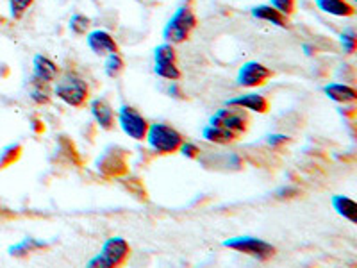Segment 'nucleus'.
<instances>
[{"instance_id": "nucleus-15", "label": "nucleus", "mask_w": 357, "mask_h": 268, "mask_svg": "<svg viewBox=\"0 0 357 268\" xmlns=\"http://www.w3.org/2000/svg\"><path fill=\"white\" fill-rule=\"evenodd\" d=\"M314 4L320 11L337 18H350L356 15V8L349 0H314Z\"/></svg>"}, {"instance_id": "nucleus-13", "label": "nucleus", "mask_w": 357, "mask_h": 268, "mask_svg": "<svg viewBox=\"0 0 357 268\" xmlns=\"http://www.w3.org/2000/svg\"><path fill=\"white\" fill-rule=\"evenodd\" d=\"M227 106L241 107L245 111H254V113L264 114L270 111V100L264 95L259 94H245L232 97L227 100Z\"/></svg>"}, {"instance_id": "nucleus-14", "label": "nucleus", "mask_w": 357, "mask_h": 268, "mask_svg": "<svg viewBox=\"0 0 357 268\" xmlns=\"http://www.w3.org/2000/svg\"><path fill=\"white\" fill-rule=\"evenodd\" d=\"M250 15L256 18V20L266 22V24L275 25V27H280V29L291 27V24H289V17H286V15H282L280 11H277V9L272 8L270 4L254 6V8L250 9Z\"/></svg>"}, {"instance_id": "nucleus-26", "label": "nucleus", "mask_w": 357, "mask_h": 268, "mask_svg": "<svg viewBox=\"0 0 357 268\" xmlns=\"http://www.w3.org/2000/svg\"><path fill=\"white\" fill-rule=\"evenodd\" d=\"M178 152L183 156H186V158L190 159H195L200 156V149L195 145V143H190V142H183V145H181V149H178Z\"/></svg>"}, {"instance_id": "nucleus-3", "label": "nucleus", "mask_w": 357, "mask_h": 268, "mask_svg": "<svg viewBox=\"0 0 357 268\" xmlns=\"http://www.w3.org/2000/svg\"><path fill=\"white\" fill-rule=\"evenodd\" d=\"M145 142L152 152L158 156H170L178 152L181 145H183L184 138L183 134L174 129L172 126L167 124H151L149 131H146Z\"/></svg>"}, {"instance_id": "nucleus-16", "label": "nucleus", "mask_w": 357, "mask_h": 268, "mask_svg": "<svg viewBox=\"0 0 357 268\" xmlns=\"http://www.w3.org/2000/svg\"><path fill=\"white\" fill-rule=\"evenodd\" d=\"M324 94L337 104H354L357 100L356 88L343 82H329L324 86Z\"/></svg>"}, {"instance_id": "nucleus-21", "label": "nucleus", "mask_w": 357, "mask_h": 268, "mask_svg": "<svg viewBox=\"0 0 357 268\" xmlns=\"http://www.w3.org/2000/svg\"><path fill=\"white\" fill-rule=\"evenodd\" d=\"M70 31L73 34H77V36H84V34L89 33V27H91V20L81 13H75L72 18H70V24H68Z\"/></svg>"}, {"instance_id": "nucleus-5", "label": "nucleus", "mask_w": 357, "mask_h": 268, "mask_svg": "<svg viewBox=\"0 0 357 268\" xmlns=\"http://www.w3.org/2000/svg\"><path fill=\"white\" fill-rule=\"evenodd\" d=\"M222 245L236 252H241V254H247L257 261H263V263L270 261L277 254V248L272 244H268L261 238H254V236H234V238L223 240Z\"/></svg>"}, {"instance_id": "nucleus-23", "label": "nucleus", "mask_w": 357, "mask_h": 268, "mask_svg": "<svg viewBox=\"0 0 357 268\" xmlns=\"http://www.w3.org/2000/svg\"><path fill=\"white\" fill-rule=\"evenodd\" d=\"M270 6L275 8L286 17H291L293 13L296 11V0H270Z\"/></svg>"}, {"instance_id": "nucleus-19", "label": "nucleus", "mask_w": 357, "mask_h": 268, "mask_svg": "<svg viewBox=\"0 0 357 268\" xmlns=\"http://www.w3.org/2000/svg\"><path fill=\"white\" fill-rule=\"evenodd\" d=\"M331 204H333V209L337 213V215L343 216L345 220H349L350 223H356L357 220L356 200H352L350 197H345V195H333Z\"/></svg>"}, {"instance_id": "nucleus-24", "label": "nucleus", "mask_w": 357, "mask_h": 268, "mask_svg": "<svg viewBox=\"0 0 357 268\" xmlns=\"http://www.w3.org/2000/svg\"><path fill=\"white\" fill-rule=\"evenodd\" d=\"M34 4V0H9V8H11V15L15 18H22L24 13L27 11L31 6Z\"/></svg>"}, {"instance_id": "nucleus-17", "label": "nucleus", "mask_w": 357, "mask_h": 268, "mask_svg": "<svg viewBox=\"0 0 357 268\" xmlns=\"http://www.w3.org/2000/svg\"><path fill=\"white\" fill-rule=\"evenodd\" d=\"M202 138L209 143H215V145H231V143L238 142L240 136L231 131L223 129L220 126H213V124H207L202 129Z\"/></svg>"}, {"instance_id": "nucleus-6", "label": "nucleus", "mask_w": 357, "mask_h": 268, "mask_svg": "<svg viewBox=\"0 0 357 268\" xmlns=\"http://www.w3.org/2000/svg\"><path fill=\"white\" fill-rule=\"evenodd\" d=\"M154 73L165 81H181L183 79V70L177 65V50L175 45L165 43L158 45L154 49Z\"/></svg>"}, {"instance_id": "nucleus-11", "label": "nucleus", "mask_w": 357, "mask_h": 268, "mask_svg": "<svg viewBox=\"0 0 357 268\" xmlns=\"http://www.w3.org/2000/svg\"><path fill=\"white\" fill-rule=\"evenodd\" d=\"M89 111H91V117L95 118V122L98 124V127L104 131H111L116 126V113H114L113 106L106 98H93L89 100Z\"/></svg>"}, {"instance_id": "nucleus-20", "label": "nucleus", "mask_w": 357, "mask_h": 268, "mask_svg": "<svg viewBox=\"0 0 357 268\" xmlns=\"http://www.w3.org/2000/svg\"><path fill=\"white\" fill-rule=\"evenodd\" d=\"M104 72H106L107 77L118 79L126 72V59L122 57L120 52H113L109 56H106V61H104Z\"/></svg>"}, {"instance_id": "nucleus-12", "label": "nucleus", "mask_w": 357, "mask_h": 268, "mask_svg": "<svg viewBox=\"0 0 357 268\" xmlns=\"http://www.w3.org/2000/svg\"><path fill=\"white\" fill-rule=\"evenodd\" d=\"M33 72L34 79L38 82H43V84H52L57 77H59V66L50 59L49 56H43V54H38L33 59Z\"/></svg>"}, {"instance_id": "nucleus-1", "label": "nucleus", "mask_w": 357, "mask_h": 268, "mask_svg": "<svg viewBox=\"0 0 357 268\" xmlns=\"http://www.w3.org/2000/svg\"><path fill=\"white\" fill-rule=\"evenodd\" d=\"M52 94L56 95L59 100H63L66 106L70 107H84L91 97V89H89L88 81L77 72L66 70V72L59 73V77L54 81Z\"/></svg>"}, {"instance_id": "nucleus-28", "label": "nucleus", "mask_w": 357, "mask_h": 268, "mask_svg": "<svg viewBox=\"0 0 357 268\" xmlns=\"http://www.w3.org/2000/svg\"><path fill=\"white\" fill-rule=\"evenodd\" d=\"M289 142V138L286 134H270L266 140V143L270 147H280V145H286Z\"/></svg>"}, {"instance_id": "nucleus-18", "label": "nucleus", "mask_w": 357, "mask_h": 268, "mask_svg": "<svg viewBox=\"0 0 357 268\" xmlns=\"http://www.w3.org/2000/svg\"><path fill=\"white\" fill-rule=\"evenodd\" d=\"M127 165L120 156L111 154V151H107L106 154L98 158L97 161V168L102 172L104 175H122L123 172L127 170Z\"/></svg>"}, {"instance_id": "nucleus-9", "label": "nucleus", "mask_w": 357, "mask_h": 268, "mask_svg": "<svg viewBox=\"0 0 357 268\" xmlns=\"http://www.w3.org/2000/svg\"><path fill=\"white\" fill-rule=\"evenodd\" d=\"M273 77V70L259 61H247L240 66L236 82L241 88H259Z\"/></svg>"}, {"instance_id": "nucleus-8", "label": "nucleus", "mask_w": 357, "mask_h": 268, "mask_svg": "<svg viewBox=\"0 0 357 268\" xmlns=\"http://www.w3.org/2000/svg\"><path fill=\"white\" fill-rule=\"evenodd\" d=\"M209 124L223 127V129L231 131V133L238 134V136H243L248 131V127H250V117H248L247 111L241 110V107L227 106L216 111V113L209 118Z\"/></svg>"}, {"instance_id": "nucleus-22", "label": "nucleus", "mask_w": 357, "mask_h": 268, "mask_svg": "<svg viewBox=\"0 0 357 268\" xmlns=\"http://www.w3.org/2000/svg\"><path fill=\"white\" fill-rule=\"evenodd\" d=\"M340 45H341V49H343V52H345V54L356 52V47H357L356 29H354V27L343 29V33L340 34Z\"/></svg>"}, {"instance_id": "nucleus-25", "label": "nucleus", "mask_w": 357, "mask_h": 268, "mask_svg": "<svg viewBox=\"0 0 357 268\" xmlns=\"http://www.w3.org/2000/svg\"><path fill=\"white\" fill-rule=\"evenodd\" d=\"M31 98H33L36 104H40V106L41 104H49L50 94H49V89H47V84H43V82H38V88H33V91H31Z\"/></svg>"}, {"instance_id": "nucleus-2", "label": "nucleus", "mask_w": 357, "mask_h": 268, "mask_svg": "<svg viewBox=\"0 0 357 268\" xmlns=\"http://www.w3.org/2000/svg\"><path fill=\"white\" fill-rule=\"evenodd\" d=\"M197 25H199V17H197L195 8H193V2L184 0L183 4L175 9L170 20L167 22L165 29H162V38L172 45L184 43V41L190 40Z\"/></svg>"}, {"instance_id": "nucleus-7", "label": "nucleus", "mask_w": 357, "mask_h": 268, "mask_svg": "<svg viewBox=\"0 0 357 268\" xmlns=\"http://www.w3.org/2000/svg\"><path fill=\"white\" fill-rule=\"evenodd\" d=\"M116 122L120 129L123 131V134L129 136L130 140H134V142H145L146 131H149L151 122L136 107L127 106V104L120 107L116 113Z\"/></svg>"}, {"instance_id": "nucleus-27", "label": "nucleus", "mask_w": 357, "mask_h": 268, "mask_svg": "<svg viewBox=\"0 0 357 268\" xmlns=\"http://www.w3.org/2000/svg\"><path fill=\"white\" fill-rule=\"evenodd\" d=\"M45 247H47V245H45L43 241H36V240H33V238H27V240H25L24 244L17 245V247L13 248V251H25V252H29V251H33V248H45Z\"/></svg>"}, {"instance_id": "nucleus-4", "label": "nucleus", "mask_w": 357, "mask_h": 268, "mask_svg": "<svg viewBox=\"0 0 357 268\" xmlns=\"http://www.w3.org/2000/svg\"><path fill=\"white\" fill-rule=\"evenodd\" d=\"M130 248L129 241L122 236H113V238H107L102 245L100 252H98L97 256L91 258L88 261L89 268H118L123 267V265L129 261L130 258Z\"/></svg>"}, {"instance_id": "nucleus-10", "label": "nucleus", "mask_w": 357, "mask_h": 268, "mask_svg": "<svg viewBox=\"0 0 357 268\" xmlns=\"http://www.w3.org/2000/svg\"><path fill=\"white\" fill-rule=\"evenodd\" d=\"M86 43L89 50L98 57H106L113 52H120V45L114 40L113 34L104 31V29H95L86 34Z\"/></svg>"}]
</instances>
